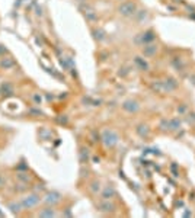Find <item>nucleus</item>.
<instances>
[{"instance_id": "1", "label": "nucleus", "mask_w": 195, "mask_h": 218, "mask_svg": "<svg viewBox=\"0 0 195 218\" xmlns=\"http://www.w3.org/2000/svg\"><path fill=\"white\" fill-rule=\"evenodd\" d=\"M102 141L105 144L108 148H112L118 144L119 138H118V134L112 130H103L102 131Z\"/></svg>"}, {"instance_id": "2", "label": "nucleus", "mask_w": 195, "mask_h": 218, "mask_svg": "<svg viewBox=\"0 0 195 218\" xmlns=\"http://www.w3.org/2000/svg\"><path fill=\"white\" fill-rule=\"evenodd\" d=\"M39 201H41V196H39V195L31 193V195H28V196H25L22 199L21 205H22V208H34V206H37L39 204Z\"/></svg>"}, {"instance_id": "3", "label": "nucleus", "mask_w": 195, "mask_h": 218, "mask_svg": "<svg viewBox=\"0 0 195 218\" xmlns=\"http://www.w3.org/2000/svg\"><path fill=\"white\" fill-rule=\"evenodd\" d=\"M118 12L122 16H132L136 13V3H132V2H124V3L119 4Z\"/></svg>"}, {"instance_id": "4", "label": "nucleus", "mask_w": 195, "mask_h": 218, "mask_svg": "<svg viewBox=\"0 0 195 218\" xmlns=\"http://www.w3.org/2000/svg\"><path fill=\"white\" fill-rule=\"evenodd\" d=\"M61 201V193L57 192V191H51V192H47V195L44 196V202L48 204V205H55Z\"/></svg>"}, {"instance_id": "5", "label": "nucleus", "mask_w": 195, "mask_h": 218, "mask_svg": "<svg viewBox=\"0 0 195 218\" xmlns=\"http://www.w3.org/2000/svg\"><path fill=\"white\" fill-rule=\"evenodd\" d=\"M122 109L127 111V112H130V113H132V112H137V111L140 109V105H138V102H136V101H125L122 103Z\"/></svg>"}, {"instance_id": "6", "label": "nucleus", "mask_w": 195, "mask_h": 218, "mask_svg": "<svg viewBox=\"0 0 195 218\" xmlns=\"http://www.w3.org/2000/svg\"><path fill=\"white\" fill-rule=\"evenodd\" d=\"M98 208H99V211H102V212H112V211L115 210V205L112 202H109V199H103L102 202L98 204Z\"/></svg>"}, {"instance_id": "7", "label": "nucleus", "mask_w": 195, "mask_h": 218, "mask_svg": "<svg viewBox=\"0 0 195 218\" xmlns=\"http://www.w3.org/2000/svg\"><path fill=\"white\" fill-rule=\"evenodd\" d=\"M117 195V191L114 189V186H106L102 192V198L103 199H112V198Z\"/></svg>"}, {"instance_id": "8", "label": "nucleus", "mask_w": 195, "mask_h": 218, "mask_svg": "<svg viewBox=\"0 0 195 218\" xmlns=\"http://www.w3.org/2000/svg\"><path fill=\"white\" fill-rule=\"evenodd\" d=\"M39 217H55V211L52 208H45V210L39 211Z\"/></svg>"}, {"instance_id": "9", "label": "nucleus", "mask_w": 195, "mask_h": 218, "mask_svg": "<svg viewBox=\"0 0 195 218\" xmlns=\"http://www.w3.org/2000/svg\"><path fill=\"white\" fill-rule=\"evenodd\" d=\"M0 66H2V67H4V68H10V67H13V66H15V61H13L12 58H3L2 60V61H0Z\"/></svg>"}, {"instance_id": "10", "label": "nucleus", "mask_w": 195, "mask_h": 218, "mask_svg": "<svg viewBox=\"0 0 195 218\" xmlns=\"http://www.w3.org/2000/svg\"><path fill=\"white\" fill-rule=\"evenodd\" d=\"M88 159H89V151H88V148H82L80 150V161L82 163H86Z\"/></svg>"}, {"instance_id": "11", "label": "nucleus", "mask_w": 195, "mask_h": 218, "mask_svg": "<svg viewBox=\"0 0 195 218\" xmlns=\"http://www.w3.org/2000/svg\"><path fill=\"white\" fill-rule=\"evenodd\" d=\"M153 39H154V35H153L152 31H148V32L143 34V42H144V44H147V42L153 41Z\"/></svg>"}, {"instance_id": "12", "label": "nucleus", "mask_w": 195, "mask_h": 218, "mask_svg": "<svg viewBox=\"0 0 195 218\" xmlns=\"http://www.w3.org/2000/svg\"><path fill=\"white\" fill-rule=\"evenodd\" d=\"M21 204H15V202H12V204H9V210L12 211V212H15V214H18L19 211H21Z\"/></svg>"}, {"instance_id": "13", "label": "nucleus", "mask_w": 195, "mask_h": 218, "mask_svg": "<svg viewBox=\"0 0 195 218\" xmlns=\"http://www.w3.org/2000/svg\"><path fill=\"white\" fill-rule=\"evenodd\" d=\"M154 52H156V47H154V45L144 47V55H153Z\"/></svg>"}, {"instance_id": "14", "label": "nucleus", "mask_w": 195, "mask_h": 218, "mask_svg": "<svg viewBox=\"0 0 195 218\" xmlns=\"http://www.w3.org/2000/svg\"><path fill=\"white\" fill-rule=\"evenodd\" d=\"M90 191L93 193H98L99 191H101V185H99V182H93L92 183V188H90Z\"/></svg>"}, {"instance_id": "15", "label": "nucleus", "mask_w": 195, "mask_h": 218, "mask_svg": "<svg viewBox=\"0 0 195 218\" xmlns=\"http://www.w3.org/2000/svg\"><path fill=\"white\" fill-rule=\"evenodd\" d=\"M136 64H138V66H140V67L143 68V70H147V64H146V61H141V60L138 58V57L136 58Z\"/></svg>"}, {"instance_id": "16", "label": "nucleus", "mask_w": 195, "mask_h": 218, "mask_svg": "<svg viewBox=\"0 0 195 218\" xmlns=\"http://www.w3.org/2000/svg\"><path fill=\"white\" fill-rule=\"evenodd\" d=\"M170 126H172V130H176V128L179 126V122L178 121H172L170 122Z\"/></svg>"}, {"instance_id": "17", "label": "nucleus", "mask_w": 195, "mask_h": 218, "mask_svg": "<svg viewBox=\"0 0 195 218\" xmlns=\"http://www.w3.org/2000/svg\"><path fill=\"white\" fill-rule=\"evenodd\" d=\"M2 185H4V179L0 176V186H2Z\"/></svg>"}]
</instances>
